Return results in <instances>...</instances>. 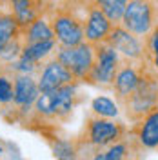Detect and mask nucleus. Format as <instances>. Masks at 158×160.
Masks as SVG:
<instances>
[{
    "label": "nucleus",
    "instance_id": "7",
    "mask_svg": "<svg viewBox=\"0 0 158 160\" xmlns=\"http://www.w3.org/2000/svg\"><path fill=\"white\" fill-rule=\"evenodd\" d=\"M106 44L118 51V55L126 60L133 62H147V49H146V38L136 37L135 33L126 29L122 24H115L109 33ZM149 64V62H147Z\"/></svg>",
    "mask_w": 158,
    "mask_h": 160
},
{
    "label": "nucleus",
    "instance_id": "13",
    "mask_svg": "<svg viewBox=\"0 0 158 160\" xmlns=\"http://www.w3.org/2000/svg\"><path fill=\"white\" fill-rule=\"evenodd\" d=\"M13 100L11 104L17 108V111H29L35 102L38 98L40 89H38V82L33 78L31 75H15L13 78Z\"/></svg>",
    "mask_w": 158,
    "mask_h": 160
},
{
    "label": "nucleus",
    "instance_id": "23",
    "mask_svg": "<svg viewBox=\"0 0 158 160\" xmlns=\"http://www.w3.org/2000/svg\"><path fill=\"white\" fill-rule=\"evenodd\" d=\"M0 153H4V148H2V144H0Z\"/></svg>",
    "mask_w": 158,
    "mask_h": 160
},
{
    "label": "nucleus",
    "instance_id": "8",
    "mask_svg": "<svg viewBox=\"0 0 158 160\" xmlns=\"http://www.w3.org/2000/svg\"><path fill=\"white\" fill-rule=\"evenodd\" d=\"M95 48H96L95 64H93V69H91L87 82L98 84V86H111L120 64H122V57L115 48H111L106 42L95 46Z\"/></svg>",
    "mask_w": 158,
    "mask_h": 160
},
{
    "label": "nucleus",
    "instance_id": "19",
    "mask_svg": "<svg viewBox=\"0 0 158 160\" xmlns=\"http://www.w3.org/2000/svg\"><path fill=\"white\" fill-rule=\"evenodd\" d=\"M91 111H93V115L106 117V118H116L120 113L118 104L115 100H111L109 97H96V98H93Z\"/></svg>",
    "mask_w": 158,
    "mask_h": 160
},
{
    "label": "nucleus",
    "instance_id": "2",
    "mask_svg": "<svg viewBox=\"0 0 158 160\" xmlns=\"http://www.w3.org/2000/svg\"><path fill=\"white\" fill-rule=\"evenodd\" d=\"M127 118L135 124L151 109L158 108V71L147 66L136 89L122 102Z\"/></svg>",
    "mask_w": 158,
    "mask_h": 160
},
{
    "label": "nucleus",
    "instance_id": "12",
    "mask_svg": "<svg viewBox=\"0 0 158 160\" xmlns=\"http://www.w3.org/2000/svg\"><path fill=\"white\" fill-rule=\"evenodd\" d=\"M37 82H38L40 93H47V91H55L58 88H62V86H66V84L77 82V80L71 75V71L60 60L53 58L44 64V68L40 69V75H38Z\"/></svg>",
    "mask_w": 158,
    "mask_h": 160
},
{
    "label": "nucleus",
    "instance_id": "11",
    "mask_svg": "<svg viewBox=\"0 0 158 160\" xmlns=\"http://www.w3.org/2000/svg\"><path fill=\"white\" fill-rule=\"evenodd\" d=\"M129 135L142 149H158V108L151 109L129 128Z\"/></svg>",
    "mask_w": 158,
    "mask_h": 160
},
{
    "label": "nucleus",
    "instance_id": "22",
    "mask_svg": "<svg viewBox=\"0 0 158 160\" xmlns=\"http://www.w3.org/2000/svg\"><path fill=\"white\" fill-rule=\"evenodd\" d=\"M13 80L6 75L0 77V104H11L13 100Z\"/></svg>",
    "mask_w": 158,
    "mask_h": 160
},
{
    "label": "nucleus",
    "instance_id": "17",
    "mask_svg": "<svg viewBox=\"0 0 158 160\" xmlns=\"http://www.w3.org/2000/svg\"><path fill=\"white\" fill-rule=\"evenodd\" d=\"M57 46H58L57 38L44 40V42H35V44H24L22 46V57H26V58H29L38 64V62L47 58Z\"/></svg>",
    "mask_w": 158,
    "mask_h": 160
},
{
    "label": "nucleus",
    "instance_id": "3",
    "mask_svg": "<svg viewBox=\"0 0 158 160\" xmlns=\"http://www.w3.org/2000/svg\"><path fill=\"white\" fill-rule=\"evenodd\" d=\"M49 22H51V28H53V33H55V38L58 42V46L69 48V46H78L82 42H86V37H84L86 17L78 15L77 8H67V6L55 8L51 11Z\"/></svg>",
    "mask_w": 158,
    "mask_h": 160
},
{
    "label": "nucleus",
    "instance_id": "5",
    "mask_svg": "<svg viewBox=\"0 0 158 160\" xmlns=\"http://www.w3.org/2000/svg\"><path fill=\"white\" fill-rule=\"evenodd\" d=\"M129 128L115 118L91 115L84 128V142L89 148H107L111 144L126 138Z\"/></svg>",
    "mask_w": 158,
    "mask_h": 160
},
{
    "label": "nucleus",
    "instance_id": "16",
    "mask_svg": "<svg viewBox=\"0 0 158 160\" xmlns=\"http://www.w3.org/2000/svg\"><path fill=\"white\" fill-rule=\"evenodd\" d=\"M22 35V28L11 11H0V49Z\"/></svg>",
    "mask_w": 158,
    "mask_h": 160
},
{
    "label": "nucleus",
    "instance_id": "9",
    "mask_svg": "<svg viewBox=\"0 0 158 160\" xmlns=\"http://www.w3.org/2000/svg\"><path fill=\"white\" fill-rule=\"evenodd\" d=\"M147 66H149L147 62H133V60L122 58V64H120L118 71L115 75V80L111 84V88L115 91V97L120 104L136 89V86H138V82Z\"/></svg>",
    "mask_w": 158,
    "mask_h": 160
},
{
    "label": "nucleus",
    "instance_id": "21",
    "mask_svg": "<svg viewBox=\"0 0 158 160\" xmlns=\"http://www.w3.org/2000/svg\"><path fill=\"white\" fill-rule=\"evenodd\" d=\"M22 46H24V42H22V35H20L18 38L11 40L6 48L0 49V62H4V64L15 62L22 55Z\"/></svg>",
    "mask_w": 158,
    "mask_h": 160
},
{
    "label": "nucleus",
    "instance_id": "4",
    "mask_svg": "<svg viewBox=\"0 0 158 160\" xmlns=\"http://www.w3.org/2000/svg\"><path fill=\"white\" fill-rule=\"evenodd\" d=\"M120 24L131 33H135L136 37L146 38L158 26L156 0H127Z\"/></svg>",
    "mask_w": 158,
    "mask_h": 160
},
{
    "label": "nucleus",
    "instance_id": "18",
    "mask_svg": "<svg viewBox=\"0 0 158 160\" xmlns=\"http://www.w3.org/2000/svg\"><path fill=\"white\" fill-rule=\"evenodd\" d=\"M95 6L100 8V9L106 13L113 24H120L122 22V17H124V11H126V6H127V0H93Z\"/></svg>",
    "mask_w": 158,
    "mask_h": 160
},
{
    "label": "nucleus",
    "instance_id": "6",
    "mask_svg": "<svg viewBox=\"0 0 158 160\" xmlns=\"http://www.w3.org/2000/svg\"><path fill=\"white\" fill-rule=\"evenodd\" d=\"M95 55H96V48L89 42H82L78 46H69V48L58 46L55 58L60 60L71 71L77 82H84V80L87 82L95 64Z\"/></svg>",
    "mask_w": 158,
    "mask_h": 160
},
{
    "label": "nucleus",
    "instance_id": "10",
    "mask_svg": "<svg viewBox=\"0 0 158 160\" xmlns=\"http://www.w3.org/2000/svg\"><path fill=\"white\" fill-rule=\"evenodd\" d=\"M113 26L115 24L106 17V13L100 8H96L93 0H89V8H87V13H86V22H84V37H86V42L93 44V46L104 44L107 40Z\"/></svg>",
    "mask_w": 158,
    "mask_h": 160
},
{
    "label": "nucleus",
    "instance_id": "15",
    "mask_svg": "<svg viewBox=\"0 0 158 160\" xmlns=\"http://www.w3.org/2000/svg\"><path fill=\"white\" fill-rule=\"evenodd\" d=\"M51 38H55V33L51 28V22L46 17H38L27 28L22 29V42L24 44H35V42H44V40Z\"/></svg>",
    "mask_w": 158,
    "mask_h": 160
},
{
    "label": "nucleus",
    "instance_id": "14",
    "mask_svg": "<svg viewBox=\"0 0 158 160\" xmlns=\"http://www.w3.org/2000/svg\"><path fill=\"white\" fill-rule=\"evenodd\" d=\"M7 4L22 29L38 17H44V0H7Z\"/></svg>",
    "mask_w": 158,
    "mask_h": 160
},
{
    "label": "nucleus",
    "instance_id": "20",
    "mask_svg": "<svg viewBox=\"0 0 158 160\" xmlns=\"http://www.w3.org/2000/svg\"><path fill=\"white\" fill-rule=\"evenodd\" d=\"M53 155H55L57 160H77V157H78L77 142L58 138L53 144Z\"/></svg>",
    "mask_w": 158,
    "mask_h": 160
},
{
    "label": "nucleus",
    "instance_id": "1",
    "mask_svg": "<svg viewBox=\"0 0 158 160\" xmlns=\"http://www.w3.org/2000/svg\"><path fill=\"white\" fill-rule=\"evenodd\" d=\"M77 84L78 82H71L55 91L40 93L33 106L37 117L46 120H66L73 113L75 106L78 104Z\"/></svg>",
    "mask_w": 158,
    "mask_h": 160
}]
</instances>
